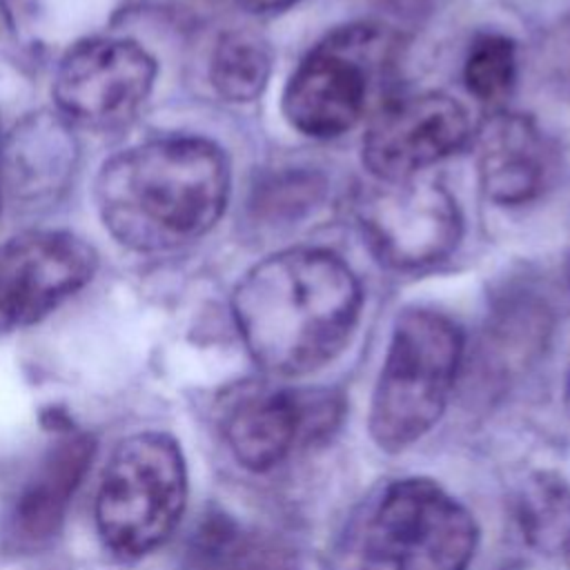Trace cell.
<instances>
[{
    "label": "cell",
    "instance_id": "cell-1",
    "mask_svg": "<svg viewBox=\"0 0 570 570\" xmlns=\"http://www.w3.org/2000/svg\"><path fill=\"white\" fill-rule=\"evenodd\" d=\"M232 309L263 370L301 376L347 345L361 314V287L336 254L296 247L254 265L236 285Z\"/></svg>",
    "mask_w": 570,
    "mask_h": 570
},
{
    "label": "cell",
    "instance_id": "cell-2",
    "mask_svg": "<svg viewBox=\"0 0 570 570\" xmlns=\"http://www.w3.org/2000/svg\"><path fill=\"white\" fill-rule=\"evenodd\" d=\"M227 196V156L196 136L154 138L129 147L102 165L94 185L102 225L136 252L196 240L218 223Z\"/></svg>",
    "mask_w": 570,
    "mask_h": 570
},
{
    "label": "cell",
    "instance_id": "cell-3",
    "mask_svg": "<svg viewBox=\"0 0 570 570\" xmlns=\"http://www.w3.org/2000/svg\"><path fill=\"white\" fill-rule=\"evenodd\" d=\"M472 514L430 479L387 483L350 523L338 570H465L476 550Z\"/></svg>",
    "mask_w": 570,
    "mask_h": 570
},
{
    "label": "cell",
    "instance_id": "cell-4",
    "mask_svg": "<svg viewBox=\"0 0 570 570\" xmlns=\"http://www.w3.org/2000/svg\"><path fill=\"white\" fill-rule=\"evenodd\" d=\"M461 354L463 336L448 316L430 309L399 314L367 423L381 450H405L434 428L450 399Z\"/></svg>",
    "mask_w": 570,
    "mask_h": 570
},
{
    "label": "cell",
    "instance_id": "cell-5",
    "mask_svg": "<svg viewBox=\"0 0 570 570\" xmlns=\"http://www.w3.org/2000/svg\"><path fill=\"white\" fill-rule=\"evenodd\" d=\"M187 501L178 443L160 432L125 439L111 454L96 497L98 532L120 557H142L169 539Z\"/></svg>",
    "mask_w": 570,
    "mask_h": 570
},
{
    "label": "cell",
    "instance_id": "cell-6",
    "mask_svg": "<svg viewBox=\"0 0 570 570\" xmlns=\"http://www.w3.org/2000/svg\"><path fill=\"white\" fill-rule=\"evenodd\" d=\"M396 51V36L381 24L361 22L332 31L301 60L285 85L287 122L312 138L345 134L363 118Z\"/></svg>",
    "mask_w": 570,
    "mask_h": 570
},
{
    "label": "cell",
    "instance_id": "cell-7",
    "mask_svg": "<svg viewBox=\"0 0 570 570\" xmlns=\"http://www.w3.org/2000/svg\"><path fill=\"white\" fill-rule=\"evenodd\" d=\"M156 71V60L134 40H80L56 69V111L69 125L94 131L125 127L151 94Z\"/></svg>",
    "mask_w": 570,
    "mask_h": 570
},
{
    "label": "cell",
    "instance_id": "cell-8",
    "mask_svg": "<svg viewBox=\"0 0 570 570\" xmlns=\"http://www.w3.org/2000/svg\"><path fill=\"white\" fill-rule=\"evenodd\" d=\"M372 254L394 269H419L445 258L461 238V214L450 191L430 178L379 180L356 205Z\"/></svg>",
    "mask_w": 570,
    "mask_h": 570
},
{
    "label": "cell",
    "instance_id": "cell-9",
    "mask_svg": "<svg viewBox=\"0 0 570 570\" xmlns=\"http://www.w3.org/2000/svg\"><path fill=\"white\" fill-rule=\"evenodd\" d=\"M96 267V249L71 232H22L0 243V332L38 323L82 289Z\"/></svg>",
    "mask_w": 570,
    "mask_h": 570
},
{
    "label": "cell",
    "instance_id": "cell-10",
    "mask_svg": "<svg viewBox=\"0 0 570 570\" xmlns=\"http://www.w3.org/2000/svg\"><path fill=\"white\" fill-rule=\"evenodd\" d=\"M465 109L441 91L387 100L370 120L363 165L376 180H403L448 158L465 145Z\"/></svg>",
    "mask_w": 570,
    "mask_h": 570
},
{
    "label": "cell",
    "instance_id": "cell-11",
    "mask_svg": "<svg viewBox=\"0 0 570 570\" xmlns=\"http://www.w3.org/2000/svg\"><path fill=\"white\" fill-rule=\"evenodd\" d=\"M338 405L325 392L249 385L223 410V436L240 465L265 472L278 465L309 432L332 425Z\"/></svg>",
    "mask_w": 570,
    "mask_h": 570
},
{
    "label": "cell",
    "instance_id": "cell-12",
    "mask_svg": "<svg viewBox=\"0 0 570 570\" xmlns=\"http://www.w3.org/2000/svg\"><path fill=\"white\" fill-rule=\"evenodd\" d=\"M76 163V138L58 111L27 116L0 147L2 183L18 200L56 198L73 176Z\"/></svg>",
    "mask_w": 570,
    "mask_h": 570
},
{
    "label": "cell",
    "instance_id": "cell-13",
    "mask_svg": "<svg viewBox=\"0 0 570 570\" xmlns=\"http://www.w3.org/2000/svg\"><path fill=\"white\" fill-rule=\"evenodd\" d=\"M476 169L490 200L499 205L532 200L546 180V147L532 118L490 116L476 136Z\"/></svg>",
    "mask_w": 570,
    "mask_h": 570
},
{
    "label": "cell",
    "instance_id": "cell-14",
    "mask_svg": "<svg viewBox=\"0 0 570 570\" xmlns=\"http://www.w3.org/2000/svg\"><path fill=\"white\" fill-rule=\"evenodd\" d=\"M94 456V441L82 432L62 434L42 456L13 508V530L24 541H45L62 523Z\"/></svg>",
    "mask_w": 570,
    "mask_h": 570
},
{
    "label": "cell",
    "instance_id": "cell-15",
    "mask_svg": "<svg viewBox=\"0 0 570 570\" xmlns=\"http://www.w3.org/2000/svg\"><path fill=\"white\" fill-rule=\"evenodd\" d=\"M272 49L263 36L249 29H232L216 40L209 78L218 96L229 102H252L267 85Z\"/></svg>",
    "mask_w": 570,
    "mask_h": 570
},
{
    "label": "cell",
    "instance_id": "cell-16",
    "mask_svg": "<svg viewBox=\"0 0 570 570\" xmlns=\"http://www.w3.org/2000/svg\"><path fill=\"white\" fill-rule=\"evenodd\" d=\"M519 519L534 548L566 552L570 546V488L552 474L534 476L523 490Z\"/></svg>",
    "mask_w": 570,
    "mask_h": 570
},
{
    "label": "cell",
    "instance_id": "cell-17",
    "mask_svg": "<svg viewBox=\"0 0 570 570\" xmlns=\"http://www.w3.org/2000/svg\"><path fill=\"white\" fill-rule=\"evenodd\" d=\"M517 76V49L514 42L499 33L479 36L465 58L463 78L468 91L488 105L501 102Z\"/></svg>",
    "mask_w": 570,
    "mask_h": 570
},
{
    "label": "cell",
    "instance_id": "cell-18",
    "mask_svg": "<svg viewBox=\"0 0 570 570\" xmlns=\"http://www.w3.org/2000/svg\"><path fill=\"white\" fill-rule=\"evenodd\" d=\"M11 11L24 29L38 36L53 31V38L82 33L96 13L91 0H11Z\"/></svg>",
    "mask_w": 570,
    "mask_h": 570
},
{
    "label": "cell",
    "instance_id": "cell-19",
    "mask_svg": "<svg viewBox=\"0 0 570 570\" xmlns=\"http://www.w3.org/2000/svg\"><path fill=\"white\" fill-rule=\"evenodd\" d=\"M252 13H278L296 4L298 0H238Z\"/></svg>",
    "mask_w": 570,
    "mask_h": 570
},
{
    "label": "cell",
    "instance_id": "cell-20",
    "mask_svg": "<svg viewBox=\"0 0 570 570\" xmlns=\"http://www.w3.org/2000/svg\"><path fill=\"white\" fill-rule=\"evenodd\" d=\"M566 410L570 414V376H568V383H566Z\"/></svg>",
    "mask_w": 570,
    "mask_h": 570
},
{
    "label": "cell",
    "instance_id": "cell-21",
    "mask_svg": "<svg viewBox=\"0 0 570 570\" xmlns=\"http://www.w3.org/2000/svg\"><path fill=\"white\" fill-rule=\"evenodd\" d=\"M566 274H568V283H570V254H568V263H566Z\"/></svg>",
    "mask_w": 570,
    "mask_h": 570
},
{
    "label": "cell",
    "instance_id": "cell-22",
    "mask_svg": "<svg viewBox=\"0 0 570 570\" xmlns=\"http://www.w3.org/2000/svg\"><path fill=\"white\" fill-rule=\"evenodd\" d=\"M566 561H568V570H570V546L566 548Z\"/></svg>",
    "mask_w": 570,
    "mask_h": 570
}]
</instances>
